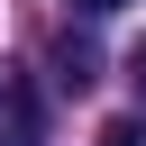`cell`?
Masks as SVG:
<instances>
[{"label": "cell", "instance_id": "1", "mask_svg": "<svg viewBox=\"0 0 146 146\" xmlns=\"http://www.w3.org/2000/svg\"><path fill=\"white\" fill-rule=\"evenodd\" d=\"M0 146H46V100L18 64H0Z\"/></svg>", "mask_w": 146, "mask_h": 146}, {"label": "cell", "instance_id": "2", "mask_svg": "<svg viewBox=\"0 0 146 146\" xmlns=\"http://www.w3.org/2000/svg\"><path fill=\"white\" fill-rule=\"evenodd\" d=\"M55 82H64V91H91V82H100V46L64 27V36H55Z\"/></svg>", "mask_w": 146, "mask_h": 146}, {"label": "cell", "instance_id": "3", "mask_svg": "<svg viewBox=\"0 0 146 146\" xmlns=\"http://www.w3.org/2000/svg\"><path fill=\"white\" fill-rule=\"evenodd\" d=\"M100 146H146V119H110V128H100Z\"/></svg>", "mask_w": 146, "mask_h": 146}, {"label": "cell", "instance_id": "4", "mask_svg": "<svg viewBox=\"0 0 146 146\" xmlns=\"http://www.w3.org/2000/svg\"><path fill=\"white\" fill-rule=\"evenodd\" d=\"M110 9H128V0H73V18H110Z\"/></svg>", "mask_w": 146, "mask_h": 146}, {"label": "cell", "instance_id": "5", "mask_svg": "<svg viewBox=\"0 0 146 146\" xmlns=\"http://www.w3.org/2000/svg\"><path fill=\"white\" fill-rule=\"evenodd\" d=\"M128 82H137V100H146V46H137V55H128Z\"/></svg>", "mask_w": 146, "mask_h": 146}]
</instances>
